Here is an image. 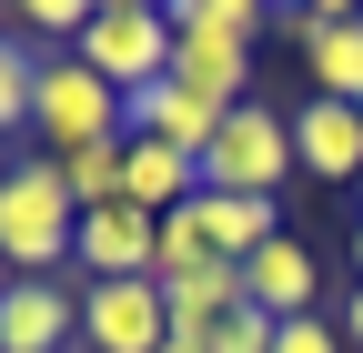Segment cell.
<instances>
[{
	"instance_id": "6da1fadb",
	"label": "cell",
	"mask_w": 363,
	"mask_h": 353,
	"mask_svg": "<svg viewBox=\"0 0 363 353\" xmlns=\"http://www.w3.org/2000/svg\"><path fill=\"white\" fill-rule=\"evenodd\" d=\"M71 232H81V202L61 192V162L21 152L11 182H0V262H11V283H61L71 273Z\"/></svg>"
},
{
	"instance_id": "7a4b0ae2",
	"label": "cell",
	"mask_w": 363,
	"mask_h": 353,
	"mask_svg": "<svg viewBox=\"0 0 363 353\" xmlns=\"http://www.w3.org/2000/svg\"><path fill=\"white\" fill-rule=\"evenodd\" d=\"M30 131H40V152L111 142V131H121V91L81 51H40V71H30Z\"/></svg>"
},
{
	"instance_id": "3957f363",
	"label": "cell",
	"mask_w": 363,
	"mask_h": 353,
	"mask_svg": "<svg viewBox=\"0 0 363 353\" xmlns=\"http://www.w3.org/2000/svg\"><path fill=\"white\" fill-rule=\"evenodd\" d=\"M283 182H293V111H262V101L222 111L212 152H202V192H252V202H272Z\"/></svg>"
},
{
	"instance_id": "277c9868",
	"label": "cell",
	"mask_w": 363,
	"mask_h": 353,
	"mask_svg": "<svg viewBox=\"0 0 363 353\" xmlns=\"http://www.w3.org/2000/svg\"><path fill=\"white\" fill-rule=\"evenodd\" d=\"M81 61L111 81V91H152V81H172V11H152V0H101L81 30Z\"/></svg>"
},
{
	"instance_id": "5b68a950",
	"label": "cell",
	"mask_w": 363,
	"mask_h": 353,
	"mask_svg": "<svg viewBox=\"0 0 363 353\" xmlns=\"http://www.w3.org/2000/svg\"><path fill=\"white\" fill-rule=\"evenodd\" d=\"M172 81H182L192 101H212V111H242V101H252V40L212 30L192 0H172Z\"/></svg>"
},
{
	"instance_id": "8992f818",
	"label": "cell",
	"mask_w": 363,
	"mask_h": 353,
	"mask_svg": "<svg viewBox=\"0 0 363 353\" xmlns=\"http://www.w3.org/2000/svg\"><path fill=\"white\" fill-rule=\"evenodd\" d=\"M152 262H162V223H152V212H131V202L81 212V232H71V283H152Z\"/></svg>"
},
{
	"instance_id": "52a82bcc",
	"label": "cell",
	"mask_w": 363,
	"mask_h": 353,
	"mask_svg": "<svg viewBox=\"0 0 363 353\" xmlns=\"http://www.w3.org/2000/svg\"><path fill=\"white\" fill-rule=\"evenodd\" d=\"M162 283H81V353H162Z\"/></svg>"
},
{
	"instance_id": "ba28073f",
	"label": "cell",
	"mask_w": 363,
	"mask_h": 353,
	"mask_svg": "<svg viewBox=\"0 0 363 353\" xmlns=\"http://www.w3.org/2000/svg\"><path fill=\"white\" fill-rule=\"evenodd\" d=\"M293 172L303 182H363V111L353 101H313L303 91V111H293Z\"/></svg>"
},
{
	"instance_id": "9c48e42d",
	"label": "cell",
	"mask_w": 363,
	"mask_h": 353,
	"mask_svg": "<svg viewBox=\"0 0 363 353\" xmlns=\"http://www.w3.org/2000/svg\"><path fill=\"white\" fill-rule=\"evenodd\" d=\"M242 303L272 313V323L313 313V303H323V262H313V242H303V232H272V242L242 262Z\"/></svg>"
},
{
	"instance_id": "30bf717a",
	"label": "cell",
	"mask_w": 363,
	"mask_h": 353,
	"mask_svg": "<svg viewBox=\"0 0 363 353\" xmlns=\"http://www.w3.org/2000/svg\"><path fill=\"white\" fill-rule=\"evenodd\" d=\"M81 343V283H11L0 293V353H71Z\"/></svg>"
},
{
	"instance_id": "8fae6325",
	"label": "cell",
	"mask_w": 363,
	"mask_h": 353,
	"mask_svg": "<svg viewBox=\"0 0 363 353\" xmlns=\"http://www.w3.org/2000/svg\"><path fill=\"white\" fill-rule=\"evenodd\" d=\"M121 131H131V142H162V152H212V131H222V111L212 101H192V91H182V81H152V91H131L121 101Z\"/></svg>"
},
{
	"instance_id": "7c38bea8",
	"label": "cell",
	"mask_w": 363,
	"mask_h": 353,
	"mask_svg": "<svg viewBox=\"0 0 363 353\" xmlns=\"http://www.w3.org/2000/svg\"><path fill=\"white\" fill-rule=\"evenodd\" d=\"M192 192H202V162L192 152H162V142H131V131H121V202L131 212L162 223V212H182Z\"/></svg>"
},
{
	"instance_id": "4fadbf2b",
	"label": "cell",
	"mask_w": 363,
	"mask_h": 353,
	"mask_svg": "<svg viewBox=\"0 0 363 353\" xmlns=\"http://www.w3.org/2000/svg\"><path fill=\"white\" fill-rule=\"evenodd\" d=\"M162 313L182 343H212L222 313H242V273L233 262H202V273H162Z\"/></svg>"
},
{
	"instance_id": "5bb4252c",
	"label": "cell",
	"mask_w": 363,
	"mask_h": 353,
	"mask_svg": "<svg viewBox=\"0 0 363 353\" xmlns=\"http://www.w3.org/2000/svg\"><path fill=\"white\" fill-rule=\"evenodd\" d=\"M303 91L313 101H353L363 111V11H333L303 40Z\"/></svg>"
},
{
	"instance_id": "9a60e30c",
	"label": "cell",
	"mask_w": 363,
	"mask_h": 353,
	"mask_svg": "<svg viewBox=\"0 0 363 353\" xmlns=\"http://www.w3.org/2000/svg\"><path fill=\"white\" fill-rule=\"evenodd\" d=\"M51 162H61V192H71L81 212L121 202V131H111V142H81V152H51Z\"/></svg>"
},
{
	"instance_id": "2e32d148",
	"label": "cell",
	"mask_w": 363,
	"mask_h": 353,
	"mask_svg": "<svg viewBox=\"0 0 363 353\" xmlns=\"http://www.w3.org/2000/svg\"><path fill=\"white\" fill-rule=\"evenodd\" d=\"M30 71H40V51L0 30V142H11V131H30Z\"/></svg>"
},
{
	"instance_id": "e0dca14e",
	"label": "cell",
	"mask_w": 363,
	"mask_h": 353,
	"mask_svg": "<svg viewBox=\"0 0 363 353\" xmlns=\"http://www.w3.org/2000/svg\"><path fill=\"white\" fill-rule=\"evenodd\" d=\"M21 30H30V40H51V51H81L91 11H81V0H30V11H21Z\"/></svg>"
},
{
	"instance_id": "ac0fdd59",
	"label": "cell",
	"mask_w": 363,
	"mask_h": 353,
	"mask_svg": "<svg viewBox=\"0 0 363 353\" xmlns=\"http://www.w3.org/2000/svg\"><path fill=\"white\" fill-rule=\"evenodd\" d=\"M272 333H283V323H272V313H252V303H242V313H222L212 353H272Z\"/></svg>"
},
{
	"instance_id": "d6986e66",
	"label": "cell",
	"mask_w": 363,
	"mask_h": 353,
	"mask_svg": "<svg viewBox=\"0 0 363 353\" xmlns=\"http://www.w3.org/2000/svg\"><path fill=\"white\" fill-rule=\"evenodd\" d=\"M272 353H343V323L333 313H293L283 333H272Z\"/></svg>"
},
{
	"instance_id": "ffe728a7",
	"label": "cell",
	"mask_w": 363,
	"mask_h": 353,
	"mask_svg": "<svg viewBox=\"0 0 363 353\" xmlns=\"http://www.w3.org/2000/svg\"><path fill=\"white\" fill-rule=\"evenodd\" d=\"M192 11H202L212 30H233V40H252V30H262V11H252V0H192Z\"/></svg>"
},
{
	"instance_id": "44dd1931",
	"label": "cell",
	"mask_w": 363,
	"mask_h": 353,
	"mask_svg": "<svg viewBox=\"0 0 363 353\" xmlns=\"http://www.w3.org/2000/svg\"><path fill=\"white\" fill-rule=\"evenodd\" d=\"M333 323H343V353H363V283H353V303H343Z\"/></svg>"
},
{
	"instance_id": "7402d4cb",
	"label": "cell",
	"mask_w": 363,
	"mask_h": 353,
	"mask_svg": "<svg viewBox=\"0 0 363 353\" xmlns=\"http://www.w3.org/2000/svg\"><path fill=\"white\" fill-rule=\"evenodd\" d=\"M162 353H212V343H182V333H172V343H162Z\"/></svg>"
},
{
	"instance_id": "603a6c76",
	"label": "cell",
	"mask_w": 363,
	"mask_h": 353,
	"mask_svg": "<svg viewBox=\"0 0 363 353\" xmlns=\"http://www.w3.org/2000/svg\"><path fill=\"white\" fill-rule=\"evenodd\" d=\"M353 283H363V223H353Z\"/></svg>"
},
{
	"instance_id": "cb8c5ba5",
	"label": "cell",
	"mask_w": 363,
	"mask_h": 353,
	"mask_svg": "<svg viewBox=\"0 0 363 353\" xmlns=\"http://www.w3.org/2000/svg\"><path fill=\"white\" fill-rule=\"evenodd\" d=\"M11 162H21V152H11V142H0V182H11Z\"/></svg>"
},
{
	"instance_id": "d4e9b609",
	"label": "cell",
	"mask_w": 363,
	"mask_h": 353,
	"mask_svg": "<svg viewBox=\"0 0 363 353\" xmlns=\"http://www.w3.org/2000/svg\"><path fill=\"white\" fill-rule=\"evenodd\" d=\"M0 293H11V262H0Z\"/></svg>"
},
{
	"instance_id": "484cf974",
	"label": "cell",
	"mask_w": 363,
	"mask_h": 353,
	"mask_svg": "<svg viewBox=\"0 0 363 353\" xmlns=\"http://www.w3.org/2000/svg\"><path fill=\"white\" fill-rule=\"evenodd\" d=\"M353 202H363V182H353Z\"/></svg>"
}]
</instances>
